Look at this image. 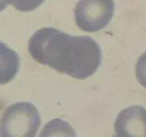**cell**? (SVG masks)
I'll list each match as a JSON object with an SVG mask.
<instances>
[{
	"label": "cell",
	"instance_id": "277c9868",
	"mask_svg": "<svg viewBox=\"0 0 146 137\" xmlns=\"http://www.w3.org/2000/svg\"><path fill=\"white\" fill-rule=\"evenodd\" d=\"M116 136H145L146 109L134 105L119 113L114 123Z\"/></svg>",
	"mask_w": 146,
	"mask_h": 137
},
{
	"label": "cell",
	"instance_id": "5b68a950",
	"mask_svg": "<svg viewBox=\"0 0 146 137\" xmlns=\"http://www.w3.org/2000/svg\"><path fill=\"white\" fill-rule=\"evenodd\" d=\"M41 136H75V133L72 128L65 122L61 119H55L49 122L47 125L44 128Z\"/></svg>",
	"mask_w": 146,
	"mask_h": 137
},
{
	"label": "cell",
	"instance_id": "8992f818",
	"mask_svg": "<svg viewBox=\"0 0 146 137\" xmlns=\"http://www.w3.org/2000/svg\"><path fill=\"white\" fill-rule=\"evenodd\" d=\"M45 0H1L2 10L9 5H12L17 11L30 12L39 7Z\"/></svg>",
	"mask_w": 146,
	"mask_h": 137
},
{
	"label": "cell",
	"instance_id": "7a4b0ae2",
	"mask_svg": "<svg viewBox=\"0 0 146 137\" xmlns=\"http://www.w3.org/2000/svg\"><path fill=\"white\" fill-rule=\"evenodd\" d=\"M41 125V117L31 103L13 104L4 112L1 120V136H35Z\"/></svg>",
	"mask_w": 146,
	"mask_h": 137
},
{
	"label": "cell",
	"instance_id": "52a82bcc",
	"mask_svg": "<svg viewBox=\"0 0 146 137\" xmlns=\"http://www.w3.org/2000/svg\"><path fill=\"white\" fill-rule=\"evenodd\" d=\"M136 76L138 82L146 89V52L137 60L136 64Z\"/></svg>",
	"mask_w": 146,
	"mask_h": 137
},
{
	"label": "cell",
	"instance_id": "3957f363",
	"mask_svg": "<svg viewBox=\"0 0 146 137\" xmlns=\"http://www.w3.org/2000/svg\"><path fill=\"white\" fill-rule=\"evenodd\" d=\"M114 0H80L75 8V19L78 27L86 32L103 30L114 16Z\"/></svg>",
	"mask_w": 146,
	"mask_h": 137
},
{
	"label": "cell",
	"instance_id": "6da1fadb",
	"mask_svg": "<svg viewBox=\"0 0 146 137\" xmlns=\"http://www.w3.org/2000/svg\"><path fill=\"white\" fill-rule=\"evenodd\" d=\"M28 50L38 63L79 80L94 75L101 64L100 46L91 37L71 36L52 27L36 31Z\"/></svg>",
	"mask_w": 146,
	"mask_h": 137
}]
</instances>
